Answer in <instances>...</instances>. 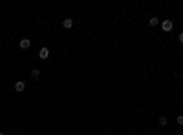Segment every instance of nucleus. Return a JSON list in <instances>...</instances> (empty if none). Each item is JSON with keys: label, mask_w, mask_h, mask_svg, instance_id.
I'll return each instance as SVG.
<instances>
[{"label": "nucleus", "mask_w": 183, "mask_h": 135, "mask_svg": "<svg viewBox=\"0 0 183 135\" xmlns=\"http://www.w3.org/2000/svg\"><path fill=\"white\" fill-rule=\"evenodd\" d=\"M161 28H163V31H172V28H174V24H172V20H163L161 22Z\"/></svg>", "instance_id": "1"}, {"label": "nucleus", "mask_w": 183, "mask_h": 135, "mask_svg": "<svg viewBox=\"0 0 183 135\" xmlns=\"http://www.w3.org/2000/svg\"><path fill=\"white\" fill-rule=\"evenodd\" d=\"M38 57H40L42 60H46L48 57H50V49H48V47H42V49L38 51Z\"/></svg>", "instance_id": "2"}, {"label": "nucleus", "mask_w": 183, "mask_h": 135, "mask_svg": "<svg viewBox=\"0 0 183 135\" xmlns=\"http://www.w3.org/2000/svg\"><path fill=\"white\" fill-rule=\"evenodd\" d=\"M15 90L19 91V93H22V91L26 90V84H24V80H19V82H15Z\"/></svg>", "instance_id": "3"}, {"label": "nucleus", "mask_w": 183, "mask_h": 135, "mask_svg": "<svg viewBox=\"0 0 183 135\" xmlns=\"http://www.w3.org/2000/svg\"><path fill=\"white\" fill-rule=\"evenodd\" d=\"M19 46L22 47V49H28V47L31 46V42H29V38H22V40L19 42Z\"/></svg>", "instance_id": "4"}, {"label": "nucleus", "mask_w": 183, "mask_h": 135, "mask_svg": "<svg viewBox=\"0 0 183 135\" xmlns=\"http://www.w3.org/2000/svg\"><path fill=\"white\" fill-rule=\"evenodd\" d=\"M62 26H64V28H66V29H70V28H72V26H73V20H72V18H66V20H64V22H62Z\"/></svg>", "instance_id": "5"}, {"label": "nucleus", "mask_w": 183, "mask_h": 135, "mask_svg": "<svg viewBox=\"0 0 183 135\" xmlns=\"http://www.w3.org/2000/svg\"><path fill=\"white\" fill-rule=\"evenodd\" d=\"M158 24H159L158 16H152V18H150V26H158Z\"/></svg>", "instance_id": "6"}, {"label": "nucleus", "mask_w": 183, "mask_h": 135, "mask_svg": "<svg viewBox=\"0 0 183 135\" xmlns=\"http://www.w3.org/2000/svg\"><path fill=\"white\" fill-rule=\"evenodd\" d=\"M167 122H168V121H167V117H159V124H161V126H165Z\"/></svg>", "instance_id": "7"}, {"label": "nucleus", "mask_w": 183, "mask_h": 135, "mask_svg": "<svg viewBox=\"0 0 183 135\" xmlns=\"http://www.w3.org/2000/svg\"><path fill=\"white\" fill-rule=\"evenodd\" d=\"M31 77H35V79H37V77H40V71H38V69H33V71H31Z\"/></svg>", "instance_id": "8"}, {"label": "nucleus", "mask_w": 183, "mask_h": 135, "mask_svg": "<svg viewBox=\"0 0 183 135\" xmlns=\"http://www.w3.org/2000/svg\"><path fill=\"white\" fill-rule=\"evenodd\" d=\"M176 121H178V124H180V126H183V115H180V117H176Z\"/></svg>", "instance_id": "9"}, {"label": "nucleus", "mask_w": 183, "mask_h": 135, "mask_svg": "<svg viewBox=\"0 0 183 135\" xmlns=\"http://www.w3.org/2000/svg\"><path fill=\"white\" fill-rule=\"evenodd\" d=\"M180 42L183 44V33H180Z\"/></svg>", "instance_id": "10"}, {"label": "nucleus", "mask_w": 183, "mask_h": 135, "mask_svg": "<svg viewBox=\"0 0 183 135\" xmlns=\"http://www.w3.org/2000/svg\"><path fill=\"white\" fill-rule=\"evenodd\" d=\"M0 135H4V133H2V132H0Z\"/></svg>", "instance_id": "11"}]
</instances>
